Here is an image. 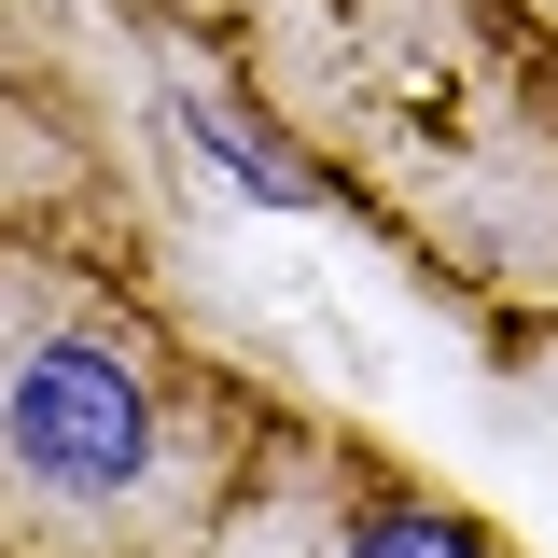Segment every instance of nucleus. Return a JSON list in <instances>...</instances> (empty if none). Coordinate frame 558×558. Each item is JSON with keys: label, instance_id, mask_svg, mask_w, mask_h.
<instances>
[{"label": "nucleus", "instance_id": "1", "mask_svg": "<svg viewBox=\"0 0 558 558\" xmlns=\"http://www.w3.org/2000/svg\"><path fill=\"white\" fill-rule=\"evenodd\" d=\"M238 70L279 154L447 307L502 336L558 322V43L517 0H279Z\"/></svg>", "mask_w": 558, "mask_h": 558}, {"label": "nucleus", "instance_id": "2", "mask_svg": "<svg viewBox=\"0 0 558 558\" xmlns=\"http://www.w3.org/2000/svg\"><path fill=\"white\" fill-rule=\"evenodd\" d=\"M279 433L140 266L0 238V558H209Z\"/></svg>", "mask_w": 558, "mask_h": 558}, {"label": "nucleus", "instance_id": "3", "mask_svg": "<svg viewBox=\"0 0 558 558\" xmlns=\"http://www.w3.org/2000/svg\"><path fill=\"white\" fill-rule=\"evenodd\" d=\"M0 238H57L98 266H140V238H154L126 126H112L84 43L57 28V0H0Z\"/></svg>", "mask_w": 558, "mask_h": 558}, {"label": "nucleus", "instance_id": "4", "mask_svg": "<svg viewBox=\"0 0 558 558\" xmlns=\"http://www.w3.org/2000/svg\"><path fill=\"white\" fill-rule=\"evenodd\" d=\"M209 558H336V418L279 405V433L252 461V488H238V517L209 531Z\"/></svg>", "mask_w": 558, "mask_h": 558}, {"label": "nucleus", "instance_id": "5", "mask_svg": "<svg viewBox=\"0 0 558 558\" xmlns=\"http://www.w3.org/2000/svg\"><path fill=\"white\" fill-rule=\"evenodd\" d=\"M336 558H517V545L475 531L461 502H433L418 475H391L363 433H336Z\"/></svg>", "mask_w": 558, "mask_h": 558}, {"label": "nucleus", "instance_id": "6", "mask_svg": "<svg viewBox=\"0 0 558 558\" xmlns=\"http://www.w3.org/2000/svg\"><path fill=\"white\" fill-rule=\"evenodd\" d=\"M140 14H154V28H196V43H252L279 0H140Z\"/></svg>", "mask_w": 558, "mask_h": 558}, {"label": "nucleus", "instance_id": "7", "mask_svg": "<svg viewBox=\"0 0 558 558\" xmlns=\"http://www.w3.org/2000/svg\"><path fill=\"white\" fill-rule=\"evenodd\" d=\"M517 14H531V28H545V43H558V0H517Z\"/></svg>", "mask_w": 558, "mask_h": 558}]
</instances>
